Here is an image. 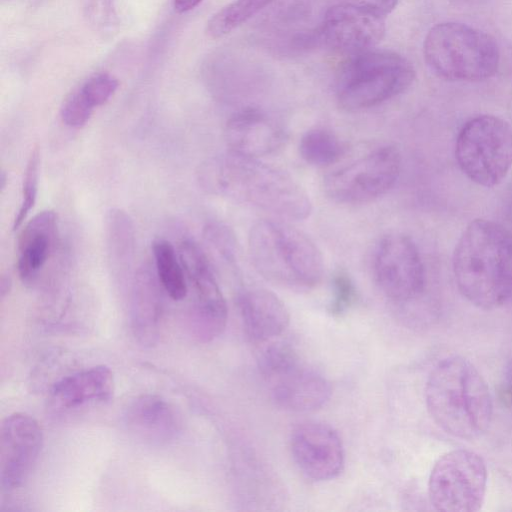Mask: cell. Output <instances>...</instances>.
Wrapping results in <instances>:
<instances>
[{"label": "cell", "mask_w": 512, "mask_h": 512, "mask_svg": "<svg viewBox=\"0 0 512 512\" xmlns=\"http://www.w3.org/2000/svg\"><path fill=\"white\" fill-rule=\"evenodd\" d=\"M198 181L208 193L248 204L287 220H304L312 202L303 187L287 173L257 158L233 152L202 163Z\"/></svg>", "instance_id": "1"}, {"label": "cell", "mask_w": 512, "mask_h": 512, "mask_svg": "<svg viewBox=\"0 0 512 512\" xmlns=\"http://www.w3.org/2000/svg\"><path fill=\"white\" fill-rule=\"evenodd\" d=\"M460 293L473 305L489 310L512 297V235L500 224L476 219L460 236L453 256Z\"/></svg>", "instance_id": "2"}, {"label": "cell", "mask_w": 512, "mask_h": 512, "mask_svg": "<svg viewBox=\"0 0 512 512\" xmlns=\"http://www.w3.org/2000/svg\"><path fill=\"white\" fill-rule=\"evenodd\" d=\"M428 412L446 433L465 440L480 437L492 419V397L486 381L467 359H442L425 387Z\"/></svg>", "instance_id": "3"}, {"label": "cell", "mask_w": 512, "mask_h": 512, "mask_svg": "<svg viewBox=\"0 0 512 512\" xmlns=\"http://www.w3.org/2000/svg\"><path fill=\"white\" fill-rule=\"evenodd\" d=\"M248 252L255 270L280 287L306 291L323 277L324 261L317 245L286 222H255L248 235Z\"/></svg>", "instance_id": "4"}, {"label": "cell", "mask_w": 512, "mask_h": 512, "mask_svg": "<svg viewBox=\"0 0 512 512\" xmlns=\"http://www.w3.org/2000/svg\"><path fill=\"white\" fill-rule=\"evenodd\" d=\"M427 66L450 81H482L496 74L500 51L488 33L459 22L434 25L423 43Z\"/></svg>", "instance_id": "5"}, {"label": "cell", "mask_w": 512, "mask_h": 512, "mask_svg": "<svg viewBox=\"0 0 512 512\" xmlns=\"http://www.w3.org/2000/svg\"><path fill=\"white\" fill-rule=\"evenodd\" d=\"M414 79L413 65L396 52L371 48L351 54L339 73L338 103L348 111L367 109L403 93Z\"/></svg>", "instance_id": "6"}, {"label": "cell", "mask_w": 512, "mask_h": 512, "mask_svg": "<svg viewBox=\"0 0 512 512\" xmlns=\"http://www.w3.org/2000/svg\"><path fill=\"white\" fill-rule=\"evenodd\" d=\"M455 157L461 171L474 183L498 185L512 166V127L489 114L469 119L458 133Z\"/></svg>", "instance_id": "7"}, {"label": "cell", "mask_w": 512, "mask_h": 512, "mask_svg": "<svg viewBox=\"0 0 512 512\" xmlns=\"http://www.w3.org/2000/svg\"><path fill=\"white\" fill-rule=\"evenodd\" d=\"M487 468L476 452L464 449L443 454L428 481L430 502L438 511L475 512L484 501Z\"/></svg>", "instance_id": "8"}, {"label": "cell", "mask_w": 512, "mask_h": 512, "mask_svg": "<svg viewBox=\"0 0 512 512\" xmlns=\"http://www.w3.org/2000/svg\"><path fill=\"white\" fill-rule=\"evenodd\" d=\"M400 169L399 151L393 146H383L328 174L323 190L337 203H368L394 186Z\"/></svg>", "instance_id": "9"}, {"label": "cell", "mask_w": 512, "mask_h": 512, "mask_svg": "<svg viewBox=\"0 0 512 512\" xmlns=\"http://www.w3.org/2000/svg\"><path fill=\"white\" fill-rule=\"evenodd\" d=\"M180 261L193 291L190 329L201 342L219 337L227 323V304L202 249L191 239L181 242Z\"/></svg>", "instance_id": "10"}, {"label": "cell", "mask_w": 512, "mask_h": 512, "mask_svg": "<svg viewBox=\"0 0 512 512\" xmlns=\"http://www.w3.org/2000/svg\"><path fill=\"white\" fill-rule=\"evenodd\" d=\"M373 270L384 295L405 303L420 296L425 287V270L413 240L401 233L384 236L374 254Z\"/></svg>", "instance_id": "11"}, {"label": "cell", "mask_w": 512, "mask_h": 512, "mask_svg": "<svg viewBox=\"0 0 512 512\" xmlns=\"http://www.w3.org/2000/svg\"><path fill=\"white\" fill-rule=\"evenodd\" d=\"M42 444V429L31 415L17 412L3 420L0 429L2 491L9 492L24 484L39 457Z\"/></svg>", "instance_id": "12"}, {"label": "cell", "mask_w": 512, "mask_h": 512, "mask_svg": "<svg viewBox=\"0 0 512 512\" xmlns=\"http://www.w3.org/2000/svg\"><path fill=\"white\" fill-rule=\"evenodd\" d=\"M290 448L299 470L313 481L332 480L343 470V444L328 424L312 421L298 425L291 434Z\"/></svg>", "instance_id": "13"}, {"label": "cell", "mask_w": 512, "mask_h": 512, "mask_svg": "<svg viewBox=\"0 0 512 512\" xmlns=\"http://www.w3.org/2000/svg\"><path fill=\"white\" fill-rule=\"evenodd\" d=\"M385 30L384 17L342 3L326 12L321 34L330 47L351 55L373 48Z\"/></svg>", "instance_id": "14"}, {"label": "cell", "mask_w": 512, "mask_h": 512, "mask_svg": "<svg viewBox=\"0 0 512 512\" xmlns=\"http://www.w3.org/2000/svg\"><path fill=\"white\" fill-rule=\"evenodd\" d=\"M225 139L230 152L259 159L278 151L284 145L286 133L263 111L246 108L228 120Z\"/></svg>", "instance_id": "15"}, {"label": "cell", "mask_w": 512, "mask_h": 512, "mask_svg": "<svg viewBox=\"0 0 512 512\" xmlns=\"http://www.w3.org/2000/svg\"><path fill=\"white\" fill-rule=\"evenodd\" d=\"M268 382L277 406L292 412H311L331 397L330 382L319 371L300 360Z\"/></svg>", "instance_id": "16"}, {"label": "cell", "mask_w": 512, "mask_h": 512, "mask_svg": "<svg viewBox=\"0 0 512 512\" xmlns=\"http://www.w3.org/2000/svg\"><path fill=\"white\" fill-rule=\"evenodd\" d=\"M123 423L131 435L152 445L168 443L180 429L174 408L162 397L152 394L132 400L123 413Z\"/></svg>", "instance_id": "17"}, {"label": "cell", "mask_w": 512, "mask_h": 512, "mask_svg": "<svg viewBox=\"0 0 512 512\" xmlns=\"http://www.w3.org/2000/svg\"><path fill=\"white\" fill-rule=\"evenodd\" d=\"M114 393V377L109 367L98 365L57 381L49 393V407L57 412L103 403Z\"/></svg>", "instance_id": "18"}, {"label": "cell", "mask_w": 512, "mask_h": 512, "mask_svg": "<svg viewBox=\"0 0 512 512\" xmlns=\"http://www.w3.org/2000/svg\"><path fill=\"white\" fill-rule=\"evenodd\" d=\"M239 308L246 334L256 342L269 341L281 335L290 322L285 304L264 288L244 291L239 297Z\"/></svg>", "instance_id": "19"}, {"label": "cell", "mask_w": 512, "mask_h": 512, "mask_svg": "<svg viewBox=\"0 0 512 512\" xmlns=\"http://www.w3.org/2000/svg\"><path fill=\"white\" fill-rule=\"evenodd\" d=\"M57 228V214L44 210L29 220L18 238L17 269L21 281L32 284L49 258Z\"/></svg>", "instance_id": "20"}, {"label": "cell", "mask_w": 512, "mask_h": 512, "mask_svg": "<svg viewBox=\"0 0 512 512\" xmlns=\"http://www.w3.org/2000/svg\"><path fill=\"white\" fill-rule=\"evenodd\" d=\"M158 278L148 267H142L135 276L131 305L132 331L137 340L151 346L157 341L162 315Z\"/></svg>", "instance_id": "21"}, {"label": "cell", "mask_w": 512, "mask_h": 512, "mask_svg": "<svg viewBox=\"0 0 512 512\" xmlns=\"http://www.w3.org/2000/svg\"><path fill=\"white\" fill-rule=\"evenodd\" d=\"M157 278L169 297L183 300L188 292L185 271L173 245L165 239H156L152 245Z\"/></svg>", "instance_id": "22"}, {"label": "cell", "mask_w": 512, "mask_h": 512, "mask_svg": "<svg viewBox=\"0 0 512 512\" xmlns=\"http://www.w3.org/2000/svg\"><path fill=\"white\" fill-rule=\"evenodd\" d=\"M345 145L334 133L323 128L308 130L300 139L299 153L314 166H329L345 154Z\"/></svg>", "instance_id": "23"}, {"label": "cell", "mask_w": 512, "mask_h": 512, "mask_svg": "<svg viewBox=\"0 0 512 512\" xmlns=\"http://www.w3.org/2000/svg\"><path fill=\"white\" fill-rule=\"evenodd\" d=\"M274 0H235L215 13L207 23L211 38H220L257 14Z\"/></svg>", "instance_id": "24"}, {"label": "cell", "mask_w": 512, "mask_h": 512, "mask_svg": "<svg viewBox=\"0 0 512 512\" xmlns=\"http://www.w3.org/2000/svg\"><path fill=\"white\" fill-rule=\"evenodd\" d=\"M40 167V150L34 147L31 151L22 182V199L17 214L13 220V230H17L33 209L38 193Z\"/></svg>", "instance_id": "25"}, {"label": "cell", "mask_w": 512, "mask_h": 512, "mask_svg": "<svg viewBox=\"0 0 512 512\" xmlns=\"http://www.w3.org/2000/svg\"><path fill=\"white\" fill-rule=\"evenodd\" d=\"M128 215L113 209L108 218V238L110 252L118 260L129 258L133 248V229Z\"/></svg>", "instance_id": "26"}, {"label": "cell", "mask_w": 512, "mask_h": 512, "mask_svg": "<svg viewBox=\"0 0 512 512\" xmlns=\"http://www.w3.org/2000/svg\"><path fill=\"white\" fill-rule=\"evenodd\" d=\"M294 349L283 342H274L265 347L258 358V367L266 380H271L299 361Z\"/></svg>", "instance_id": "27"}, {"label": "cell", "mask_w": 512, "mask_h": 512, "mask_svg": "<svg viewBox=\"0 0 512 512\" xmlns=\"http://www.w3.org/2000/svg\"><path fill=\"white\" fill-rule=\"evenodd\" d=\"M85 15L93 29L111 33L118 24L114 0H85Z\"/></svg>", "instance_id": "28"}, {"label": "cell", "mask_w": 512, "mask_h": 512, "mask_svg": "<svg viewBox=\"0 0 512 512\" xmlns=\"http://www.w3.org/2000/svg\"><path fill=\"white\" fill-rule=\"evenodd\" d=\"M331 284L332 298L328 310L331 315L339 316L345 313L354 303L356 288L351 277L342 270L333 275Z\"/></svg>", "instance_id": "29"}, {"label": "cell", "mask_w": 512, "mask_h": 512, "mask_svg": "<svg viewBox=\"0 0 512 512\" xmlns=\"http://www.w3.org/2000/svg\"><path fill=\"white\" fill-rule=\"evenodd\" d=\"M94 107L88 102L80 88L71 92L64 100L60 114L62 121L71 128H81L90 119Z\"/></svg>", "instance_id": "30"}, {"label": "cell", "mask_w": 512, "mask_h": 512, "mask_svg": "<svg viewBox=\"0 0 512 512\" xmlns=\"http://www.w3.org/2000/svg\"><path fill=\"white\" fill-rule=\"evenodd\" d=\"M208 242L227 264L235 265L238 260V245L232 231L225 225L213 223L206 227Z\"/></svg>", "instance_id": "31"}, {"label": "cell", "mask_w": 512, "mask_h": 512, "mask_svg": "<svg viewBox=\"0 0 512 512\" xmlns=\"http://www.w3.org/2000/svg\"><path fill=\"white\" fill-rule=\"evenodd\" d=\"M118 86L119 82L114 76L108 73H99L86 80L80 90L95 108L105 104L115 93Z\"/></svg>", "instance_id": "32"}, {"label": "cell", "mask_w": 512, "mask_h": 512, "mask_svg": "<svg viewBox=\"0 0 512 512\" xmlns=\"http://www.w3.org/2000/svg\"><path fill=\"white\" fill-rule=\"evenodd\" d=\"M344 3L385 17L395 9L398 0H345Z\"/></svg>", "instance_id": "33"}, {"label": "cell", "mask_w": 512, "mask_h": 512, "mask_svg": "<svg viewBox=\"0 0 512 512\" xmlns=\"http://www.w3.org/2000/svg\"><path fill=\"white\" fill-rule=\"evenodd\" d=\"M502 400L507 406L512 407V360L508 364L504 377V384L501 388Z\"/></svg>", "instance_id": "34"}, {"label": "cell", "mask_w": 512, "mask_h": 512, "mask_svg": "<svg viewBox=\"0 0 512 512\" xmlns=\"http://www.w3.org/2000/svg\"><path fill=\"white\" fill-rule=\"evenodd\" d=\"M202 0H173L174 8L179 13L188 12L197 7Z\"/></svg>", "instance_id": "35"}, {"label": "cell", "mask_w": 512, "mask_h": 512, "mask_svg": "<svg viewBox=\"0 0 512 512\" xmlns=\"http://www.w3.org/2000/svg\"><path fill=\"white\" fill-rule=\"evenodd\" d=\"M11 288V279L7 276H2L0 282V295L4 298Z\"/></svg>", "instance_id": "36"}, {"label": "cell", "mask_w": 512, "mask_h": 512, "mask_svg": "<svg viewBox=\"0 0 512 512\" xmlns=\"http://www.w3.org/2000/svg\"><path fill=\"white\" fill-rule=\"evenodd\" d=\"M6 174L4 172L1 173V177H0V180H1V189H4L5 187V182H6Z\"/></svg>", "instance_id": "37"}]
</instances>
